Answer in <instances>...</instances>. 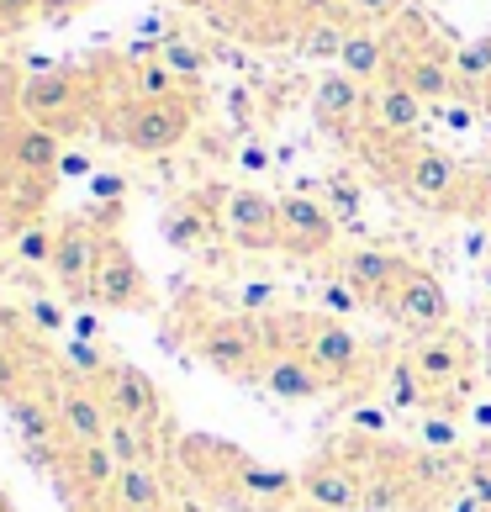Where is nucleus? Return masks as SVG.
<instances>
[{
    "label": "nucleus",
    "instance_id": "obj_1",
    "mask_svg": "<svg viewBox=\"0 0 491 512\" xmlns=\"http://www.w3.org/2000/svg\"><path fill=\"white\" fill-rule=\"evenodd\" d=\"M196 132V96L169 101H122L106 117V138L132 148V154H169Z\"/></svg>",
    "mask_w": 491,
    "mask_h": 512
},
{
    "label": "nucleus",
    "instance_id": "obj_2",
    "mask_svg": "<svg viewBox=\"0 0 491 512\" xmlns=\"http://www.w3.org/2000/svg\"><path fill=\"white\" fill-rule=\"evenodd\" d=\"M16 106H22L27 122H43V127L59 132V138H69V132L85 122V106H90L85 74H80V69L27 74V80L16 85Z\"/></svg>",
    "mask_w": 491,
    "mask_h": 512
},
{
    "label": "nucleus",
    "instance_id": "obj_3",
    "mask_svg": "<svg viewBox=\"0 0 491 512\" xmlns=\"http://www.w3.org/2000/svg\"><path fill=\"white\" fill-rule=\"evenodd\" d=\"M90 301L101 312H148L154 307V291H148L143 264L132 259V249L117 233H101V254H96V275H90Z\"/></svg>",
    "mask_w": 491,
    "mask_h": 512
},
{
    "label": "nucleus",
    "instance_id": "obj_4",
    "mask_svg": "<svg viewBox=\"0 0 491 512\" xmlns=\"http://www.w3.org/2000/svg\"><path fill=\"white\" fill-rule=\"evenodd\" d=\"M301 354L338 386L365 365V338L344 317H301Z\"/></svg>",
    "mask_w": 491,
    "mask_h": 512
},
{
    "label": "nucleus",
    "instance_id": "obj_5",
    "mask_svg": "<svg viewBox=\"0 0 491 512\" xmlns=\"http://www.w3.org/2000/svg\"><path fill=\"white\" fill-rule=\"evenodd\" d=\"M412 270H418V264L391 254V249H344L333 259V275L360 291V301H386V307L396 301V291L407 286Z\"/></svg>",
    "mask_w": 491,
    "mask_h": 512
},
{
    "label": "nucleus",
    "instance_id": "obj_6",
    "mask_svg": "<svg viewBox=\"0 0 491 512\" xmlns=\"http://www.w3.org/2000/svg\"><path fill=\"white\" fill-rule=\"evenodd\" d=\"M217 222L228 227V238H238L243 249H280V201L254 185H233L222 191Z\"/></svg>",
    "mask_w": 491,
    "mask_h": 512
},
{
    "label": "nucleus",
    "instance_id": "obj_7",
    "mask_svg": "<svg viewBox=\"0 0 491 512\" xmlns=\"http://www.w3.org/2000/svg\"><path fill=\"white\" fill-rule=\"evenodd\" d=\"M0 164L16 180H48L64 164V138L43 122H11L0 127Z\"/></svg>",
    "mask_w": 491,
    "mask_h": 512
},
{
    "label": "nucleus",
    "instance_id": "obj_8",
    "mask_svg": "<svg viewBox=\"0 0 491 512\" xmlns=\"http://www.w3.org/2000/svg\"><path fill=\"white\" fill-rule=\"evenodd\" d=\"M101 396H106V407H111V417H122V423H132V428H148V433H159V423H164V396H159V386H154V375H143L138 365H106V375H101Z\"/></svg>",
    "mask_w": 491,
    "mask_h": 512
},
{
    "label": "nucleus",
    "instance_id": "obj_9",
    "mask_svg": "<svg viewBox=\"0 0 491 512\" xmlns=\"http://www.w3.org/2000/svg\"><path fill=\"white\" fill-rule=\"evenodd\" d=\"M338 238V217L323 196H286L280 201V249L296 259H323Z\"/></svg>",
    "mask_w": 491,
    "mask_h": 512
},
{
    "label": "nucleus",
    "instance_id": "obj_10",
    "mask_svg": "<svg viewBox=\"0 0 491 512\" xmlns=\"http://www.w3.org/2000/svg\"><path fill=\"white\" fill-rule=\"evenodd\" d=\"M53 407H59V423H64V439L69 444H101L106 428L117 423L111 407H106V396H101V386L80 381V375H64Z\"/></svg>",
    "mask_w": 491,
    "mask_h": 512
},
{
    "label": "nucleus",
    "instance_id": "obj_11",
    "mask_svg": "<svg viewBox=\"0 0 491 512\" xmlns=\"http://www.w3.org/2000/svg\"><path fill=\"white\" fill-rule=\"evenodd\" d=\"M407 359L418 365V375H423V386H428V396H449L460 381H465V370H470V344L460 333H423L418 344L407 349Z\"/></svg>",
    "mask_w": 491,
    "mask_h": 512
},
{
    "label": "nucleus",
    "instance_id": "obj_12",
    "mask_svg": "<svg viewBox=\"0 0 491 512\" xmlns=\"http://www.w3.org/2000/svg\"><path fill=\"white\" fill-rule=\"evenodd\" d=\"M402 180H407V191L428 201V206H449L460 196V185H465V169L460 159H449L444 148H407V159H402Z\"/></svg>",
    "mask_w": 491,
    "mask_h": 512
},
{
    "label": "nucleus",
    "instance_id": "obj_13",
    "mask_svg": "<svg viewBox=\"0 0 491 512\" xmlns=\"http://www.w3.org/2000/svg\"><path fill=\"white\" fill-rule=\"evenodd\" d=\"M196 349L217 375H259V365H264V338L249 322H217V328L201 333Z\"/></svg>",
    "mask_w": 491,
    "mask_h": 512
},
{
    "label": "nucleus",
    "instance_id": "obj_14",
    "mask_svg": "<svg viewBox=\"0 0 491 512\" xmlns=\"http://www.w3.org/2000/svg\"><path fill=\"white\" fill-rule=\"evenodd\" d=\"M301 502L312 512H360L365 507V481L344 460H312L301 470Z\"/></svg>",
    "mask_w": 491,
    "mask_h": 512
},
{
    "label": "nucleus",
    "instance_id": "obj_15",
    "mask_svg": "<svg viewBox=\"0 0 491 512\" xmlns=\"http://www.w3.org/2000/svg\"><path fill=\"white\" fill-rule=\"evenodd\" d=\"M96 254H101V233L80 217L59 222V243H53V264L48 275L59 280L64 291H90V275H96Z\"/></svg>",
    "mask_w": 491,
    "mask_h": 512
},
{
    "label": "nucleus",
    "instance_id": "obj_16",
    "mask_svg": "<svg viewBox=\"0 0 491 512\" xmlns=\"http://www.w3.org/2000/svg\"><path fill=\"white\" fill-rule=\"evenodd\" d=\"M259 381L270 396H280V402H317L333 381L323 370L312 365L301 349H275V354H264V365H259Z\"/></svg>",
    "mask_w": 491,
    "mask_h": 512
},
{
    "label": "nucleus",
    "instance_id": "obj_17",
    "mask_svg": "<svg viewBox=\"0 0 491 512\" xmlns=\"http://www.w3.org/2000/svg\"><path fill=\"white\" fill-rule=\"evenodd\" d=\"M222 481H228L233 497H243L249 507H280V502L301 497V476L275 470V465H259V460H249V454H238V449H233L228 476H222Z\"/></svg>",
    "mask_w": 491,
    "mask_h": 512
},
{
    "label": "nucleus",
    "instance_id": "obj_18",
    "mask_svg": "<svg viewBox=\"0 0 491 512\" xmlns=\"http://www.w3.org/2000/svg\"><path fill=\"white\" fill-rule=\"evenodd\" d=\"M391 317L407 322V328H444V322H449V291H444V280L428 275V270H412L407 286L396 291V301H391Z\"/></svg>",
    "mask_w": 491,
    "mask_h": 512
},
{
    "label": "nucleus",
    "instance_id": "obj_19",
    "mask_svg": "<svg viewBox=\"0 0 491 512\" xmlns=\"http://www.w3.org/2000/svg\"><path fill=\"white\" fill-rule=\"evenodd\" d=\"M365 111H370L375 132H386V138H412V132L423 127L428 101L412 96L402 80H381V85L370 90V106H365Z\"/></svg>",
    "mask_w": 491,
    "mask_h": 512
},
{
    "label": "nucleus",
    "instance_id": "obj_20",
    "mask_svg": "<svg viewBox=\"0 0 491 512\" xmlns=\"http://www.w3.org/2000/svg\"><path fill=\"white\" fill-rule=\"evenodd\" d=\"M365 106H370V90L354 80V74H344V69H333V74H323V80L312 85V117L323 127H344V122L360 117Z\"/></svg>",
    "mask_w": 491,
    "mask_h": 512
},
{
    "label": "nucleus",
    "instance_id": "obj_21",
    "mask_svg": "<svg viewBox=\"0 0 491 512\" xmlns=\"http://www.w3.org/2000/svg\"><path fill=\"white\" fill-rule=\"evenodd\" d=\"M6 423L16 433V444H59V407H53V396H37V391H22L6 402Z\"/></svg>",
    "mask_w": 491,
    "mask_h": 512
},
{
    "label": "nucleus",
    "instance_id": "obj_22",
    "mask_svg": "<svg viewBox=\"0 0 491 512\" xmlns=\"http://www.w3.org/2000/svg\"><path fill=\"white\" fill-rule=\"evenodd\" d=\"M338 69L354 74L360 85H381V80H391V48H386V37H381V32H370V27H349L344 53H338Z\"/></svg>",
    "mask_w": 491,
    "mask_h": 512
},
{
    "label": "nucleus",
    "instance_id": "obj_23",
    "mask_svg": "<svg viewBox=\"0 0 491 512\" xmlns=\"http://www.w3.org/2000/svg\"><path fill=\"white\" fill-rule=\"evenodd\" d=\"M111 512H164L159 465H122L117 486H111Z\"/></svg>",
    "mask_w": 491,
    "mask_h": 512
},
{
    "label": "nucleus",
    "instance_id": "obj_24",
    "mask_svg": "<svg viewBox=\"0 0 491 512\" xmlns=\"http://www.w3.org/2000/svg\"><path fill=\"white\" fill-rule=\"evenodd\" d=\"M69 470H74V486H80L85 497H111V486L122 476V460L106 449V439L101 444H74Z\"/></svg>",
    "mask_w": 491,
    "mask_h": 512
},
{
    "label": "nucleus",
    "instance_id": "obj_25",
    "mask_svg": "<svg viewBox=\"0 0 491 512\" xmlns=\"http://www.w3.org/2000/svg\"><path fill=\"white\" fill-rule=\"evenodd\" d=\"M159 233H164L169 249L196 254V249H206V243H212V212H206V206H196V201H175V206L164 212Z\"/></svg>",
    "mask_w": 491,
    "mask_h": 512
},
{
    "label": "nucleus",
    "instance_id": "obj_26",
    "mask_svg": "<svg viewBox=\"0 0 491 512\" xmlns=\"http://www.w3.org/2000/svg\"><path fill=\"white\" fill-rule=\"evenodd\" d=\"M381 396H386V407H391V412H418V407H428V402H433L428 386H423V375H418V365H412L407 354L386 370Z\"/></svg>",
    "mask_w": 491,
    "mask_h": 512
},
{
    "label": "nucleus",
    "instance_id": "obj_27",
    "mask_svg": "<svg viewBox=\"0 0 491 512\" xmlns=\"http://www.w3.org/2000/svg\"><path fill=\"white\" fill-rule=\"evenodd\" d=\"M455 80H460V96L465 101H481V90L491 80V32L486 37H470V43L455 48Z\"/></svg>",
    "mask_w": 491,
    "mask_h": 512
},
{
    "label": "nucleus",
    "instance_id": "obj_28",
    "mask_svg": "<svg viewBox=\"0 0 491 512\" xmlns=\"http://www.w3.org/2000/svg\"><path fill=\"white\" fill-rule=\"evenodd\" d=\"M159 64L169 69V74H175V80L180 85H201L206 80V64H212V59H206V48L196 43V37H164V43H159Z\"/></svg>",
    "mask_w": 491,
    "mask_h": 512
},
{
    "label": "nucleus",
    "instance_id": "obj_29",
    "mask_svg": "<svg viewBox=\"0 0 491 512\" xmlns=\"http://www.w3.org/2000/svg\"><path fill=\"white\" fill-rule=\"evenodd\" d=\"M53 243H59V227L22 222L11 233V259L22 264V270H48V264H53Z\"/></svg>",
    "mask_w": 491,
    "mask_h": 512
},
{
    "label": "nucleus",
    "instance_id": "obj_30",
    "mask_svg": "<svg viewBox=\"0 0 491 512\" xmlns=\"http://www.w3.org/2000/svg\"><path fill=\"white\" fill-rule=\"evenodd\" d=\"M106 449L117 454L122 465H154V460H159L154 433H148V428H132V423H122V417L106 428Z\"/></svg>",
    "mask_w": 491,
    "mask_h": 512
},
{
    "label": "nucleus",
    "instance_id": "obj_31",
    "mask_svg": "<svg viewBox=\"0 0 491 512\" xmlns=\"http://www.w3.org/2000/svg\"><path fill=\"white\" fill-rule=\"evenodd\" d=\"M180 96V80L169 74L159 59H132V85H127V101H169Z\"/></svg>",
    "mask_w": 491,
    "mask_h": 512
},
{
    "label": "nucleus",
    "instance_id": "obj_32",
    "mask_svg": "<svg viewBox=\"0 0 491 512\" xmlns=\"http://www.w3.org/2000/svg\"><path fill=\"white\" fill-rule=\"evenodd\" d=\"M344 37H349V27H338V22H312L307 37H301V53H307V59H338V53H344Z\"/></svg>",
    "mask_w": 491,
    "mask_h": 512
},
{
    "label": "nucleus",
    "instance_id": "obj_33",
    "mask_svg": "<svg viewBox=\"0 0 491 512\" xmlns=\"http://www.w3.org/2000/svg\"><path fill=\"white\" fill-rule=\"evenodd\" d=\"M323 201H328V212H333L338 222H354V217H360V185H349L344 175H333V180H328Z\"/></svg>",
    "mask_w": 491,
    "mask_h": 512
},
{
    "label": "nucleus",
    "instance_id": "obj_34",
    "mask_svg": "<svg viewBox=\"0 0 491 512\" xmlns=\"http://www.w3.org/2000/svg\"><path fill=\"white\" fill-rule=\"evenodd\" d=\"M396 502H402V476H396V470L365 481V512H391Z\"/></svg>",
    "mask_w": 491,
    "mask_h": 512
},
{
    "label": "nucleus",
    "instance_id": "obj_35",
    "mask_svg": "<svg viewBox=\"0 0 491 512\" xmlns=\"http://www.w3.org/2000/svg\"><path fill=\"white\" fill-rule=\"evenodd\" d=\"M64 365H69V370H80V381H90V375H96V381H101L111 359H106V354H101L96 344H80V338H74V344L64 349Z\"/></svg>",
    "mask_w": 491,
    "mask_h": 512
},
{
    "label": "nucleus",
    "instance_id": "obj_36",
    "mask_svg": "<svg viewBox=\"0 0 491 512\" xmlns=\"http://www.w3.org/2000/svg\"><path fill=\"white\" fill-rule=\"evenodd\" d=\"M27 317H32L37 333H64V328H69V312H64L53 296H32V301H27Z\"/></svg>",
    "mask_w": 491,
    "mask_h": 512
},
{
    "label": "nucleus",
    "instance_id": "obj_37",
    "mask_svg": "<svg viewBox=\"0 0 491 512\" xmlns=\"http://www.w3.org/2000/svg\"><path fill=\"white\" fill-rule=\"evenodd\" d=\"M418 439H423L428 449H439V454H455V449H460V428L449 423V417H423V423H418Z\"/></svg>",
    "mask_w": 491,
    "mask_h": 512
},
{
    "label": "nucleus",
    "instance_id": "obj_38",
    "mask_svg": "<svg viewBox=\"0 0 491 512\" xmlns=\"http://www.w3.org/2000/svg\"><path fill=\"white\" fill-rule=\"evenodd\" d=\"M317 301H323V307L333 312V317H354V312H360L365 307V301H360V291H354V286H344V280H328V286L323 291H317Z\"/></svg>",
    "mask_w": 491,
    "mask_h": 512
},
{
    "label": "nucleus",
    "instance_id": "obj_39",
    "mask_svg": "<svg viewBox=\"0 0 491 512\" xmlns=\"http://www.w3.org/2000/svg\"><path fill=\"white\" fill-rule=\"evenodd\" d=\"M22 375H27L22 354H16L11 344H0V402H11V396H22V391H27V386H22Z\"/></svg>",
    "mask_w": 491,
    "mask_h": 512
},
{
    "label": "nucleus",
    "instance_id": "obj_40",
    "mask_svg": "<svg viewBox=\"0 0 491 512\" xmlns=\"http://www.w3.org/2000/svg\"><path fill=\"white\" fill-rule=\"evenodd\" d=\"M354 16H365V22H386V16H402L407 0H344Z\"/></svg>",
    "mask_w": 491,
    "mask_h": 512
},
{
    "label": "nucleus",
    "instance_id": "obj_41",
    "mask_svg": "<svg viewBox=\"0 0 491 512\" xmlns=\"http://www.w3.org/2000/svg\"><path fill=\"white\" fill-rule=\"evenodd\" d=\"M386 412L391 407H354L349 412V428L365 433V439H381V433H386Z\"/></svg>",
    "mask_w": 491,
    "mask_h": 512
},
{
    "label": "nucleus",
    "instance_id": "obj_42",
    "mask_svg": "<svg viewBox=\"0 0 491 512\" xmlns=\"http://www.w3.org/2000/svg\"><path fill=\"white\" fill-rule=\"evenodd\" d=\"M238 307L243 312H270L275 307V286H270V280H249V286L238 291Z\"/></svg>",
    "mask_w": 491,
    "mask_h": 512
},
{
    "label": "nucleus",
    "instance_id": "obj_43",
    "mask_svg": "<svg viewBox=\"0 0 491 512\" xmlns=\"http://www.w3.org/2000/svg\"><path fill=\"white\" fill-rule=\"evenodd\" d=\"M465 491H470V497H476V502L491 512V460H476V465L465 470Z\"/></svg>",
    "mask_w": 491,
    "mask_h": 512
},
{
    "label": "nucleus",
    "instance_id": "obj_44",
    "mask_svg": "<svg viewBox=\"0 0 491 512\" xmlns=\"http://www.w3.org/2000/svg\"><path fill=\"white\" fill-rule=\"evenodd\" d=\"M43 6V0H0V32H11V27H22L27 16Z\"/></svg>",
    "mask_w": 491,
    "mask_h": 512
},
{
    "label": "nucleus",
    "instance_id": "obj_45",
    "mask_svg": "<svg viewBox=\"0 0 491 512\" xmlns=\"http://www.w3.org/2000/svg\"><path fill=\"white\" fill-rule=\"evenodd\" d=\"M69 328H74V338H80V344H96V338H101V322L90 317V312H85V317H74Z\"/></svg>",
    "mask_w": 491,
    "mask_h": 512
},
{
    "label": "nucleus",
    "instance_id": "obj_46",
    "mask_svg": "<svg viewBox=\"0 0 491 512\" xmlns=\"http://www.w3.org/2000/svg\"><path fill=\"white\" fill-rule=\"evenodd\" d=\"M439 117H444L449 127H455V132H465L470 122H476V117H470V106H439Z\"/></svg>",
    "mask_w": 491,
    "mask_h": 512
},
{
    "label": "nucleus",
    "instance_id": "obj_47",
    "mask_svg": "<svg viewBox=\"0 0 491 512\" xmlns=\"http://www.w3.org/2000/svg\"><path fill=\"white\" fill-rule=\"evenodd\" d=\"M238 164H243V169H270V154H264L259 143H249V148L238 154Z\"/></svg>",
    "mask_w": 491,
    "mask_h": 512
},
{
    "label": "nucleus",
    "instance_id": "obj_48",
    "mask_svg": "<svg viewBox=\"0 0 491 512\" xmlns=\"http://www.w3.org/2000/svg\"><path fill=\"white\" fill-rule=\"evenodd\" d=\"M96 196L117 201V196H122V180H117V175H96Z\"/></svg>",
    "mask_w": 491,
    "mask_h": 512
},
{
    "label": "nucleus",
    "instance_id": "obj_49",
    "mask_svg": "<svg viewBox=\"0 0 491 512\" xmlns=\"http://www.w3.org/2000/svg\"><path fill=\"white\" fill-rule=\"evenodd\" d=\"M85 169H90V164H85L80 154H64V164H59V175H85Z\"/></svg>",
    "mask_w": 491,
    "mask_h": 512
},
{
    "label": "nucleus",
    "instance_id": "obj_50",
    "mask_svg": "<svg viewBox=\"0 0 491 512\" xmlns=\"http://www.w3.org/2000/svg\"><path fill=\"white\" fill-rule=\"evenodd\" d=\"M470 417H476V428H491V402H476V412H470Z\"/></svg>",
    "mask_w": 491,
    "mask_h": 512
},
{
    "label": "nucleus",
    "instance_id": "obj_51",
    "mask_svg": "<svg viewBox=\"0 0 491 512\" xmlns=\"http://www.w3.org/2000/svg\"><path fill=\"white\" fill-rule=\"evenodd\" d=\"M481 286L491 291V259H486V270H481Z\"/></svg>",
    "mask_w": 491,
    "mask_h": 512
},
{
    "label": "nucleus",
    "instance_id": "obj_52",
    "mask_svg": "<svg viewBox=\"0 0 491 512\" xmlns=\"http://www.w3.org/2000/svg\"><path fill=\"white\" fill-rule=\"evenodd\" d=\"M481 106L491 111V80H486V90H481Z\"/></svg>",
    "mask_w": 491,
    "mask_h": 512
},
{
    "label": "nucleus",
    "instance_id": "obj_53",
    "mask_svg": "<svg viewBox=\"0 0 491 512\" xmlns=\"http://www.w3.org/2000/svg\"><path fill=\"white\" fill-rule=\"evenodd\" d=\"M486 259H491V217H486Z\"/></svg>",
    "mask_w": 491,
    "mask_h": 512
},
{
    "label": "nucleus",
    "instance_id": "obj_54",
    "mask_svg": "<svg viewBox=\"0 0 491 512\" xmlns=\"http://www.w3.org/2000/svg\"><path fill=\"white\" fill-rule=\"evenodd\" d=\"M96 512H101V507H96Z\"/></svg>",
    "mask_w": 491,
    "mask_h": 512
},
{
    "label": "nucleus",
    "instance_id": "obj_55",
    "mask_svg": "<svg viewBox=\"0 0 491 512\" xmlns=\"http://www.w3.org/2000/svg\"><path fill=\"white\" fill-rule=\"evenodd\" d=\"M307 512H312V507H307Z\"/></svg>",
    "mask_w": 491,
    "mask_h": 512
}]
</instances>
